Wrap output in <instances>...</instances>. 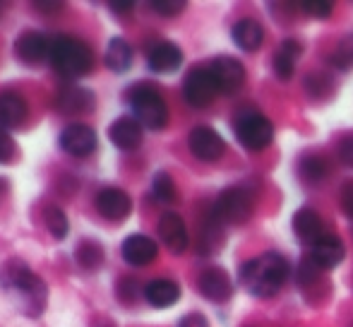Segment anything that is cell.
Wrapping results in <instances>:
<instances>
[{"label": "cell", "mask_w": 353, "mask_h": 327, "mask_svg": "<svg viewBox=\"0 0 353 327\" xmlns=\"http://www.w3.org/2000/svg\"><path fill=\"white\" fill-rule=\"evenodd\" d=\"M288 272H291V267H288L286 257L279 252H265V255L248 260L241 267V284L250 296L270 299L288 279Z\"/></svg>", "instance_id": "obj_1"}, {"label": "cell", "mask_w": 353, "mask_h": 327, "mask_svg": "<svg viewBox=\"0 0 353 327\" xmlns=\"http://www.w3.org/2000/svg\"><path fill=\"white\" fill-rule=\"evenodd\" d=\"M0 286L5 291L22 296V304H27L29 315H39L46 301V286H43L41 277L34 275L22 260H10L0 272Z\"/></svg>", "instance_id": "obj_2"}, {"label": "cell", "mask_w": 353, "mask_h": 327, "mask_svg": "<svg viewBox=\"0 0 353 327\" xmlns=\"http://www.w3.org/2000/svg\"><path fill=\"white\" fill-rule=\"evenodd\" d=\"M51 63L63 77L77 80L94 66V56L84 41L74 37H58L51 43Z\"/></svg>", "instance_id": "obj_3"}, {"label": "cell", "mask_w": 353, "mask_h": 327, "mask_svg": "<svg viewBox=\"0 0 353 327\" xmlns=\"http://www.w3.org/2000/svg\"><path fill=\"white\" fill-rule=\"evenodd\" d=\"M130 106L135 121L149 130H161L168 123V106L163 97L152 87H135L130 94Z\"/></svg>", "instance_id": "obj_4"}, {"label": "cell", "mask_w": 353, "mask_h": 327, "mask_svg": "<svg viewBox=\"0 0 353 327\" xmlns=\"http://www.w3.org/2000/svg\"><path fill=\"white\" fill-rule=\"evenodd\" d=\"M233 130H236L238 142L250 152H260V150H265V147H270L272 137H274V126H272V121L255 111L241 113V116L236 118Z\"/></svg>", "instance_id": "obj_5"}, {"label": "cell", "mask_w": 353, "mask_h": 327, "mask_svg": "<svg viewBox=\"0 0 353 327\" xmlns=\"http://www.w3.org/2000/svg\"><path fill=\"white\" fill-rule=\"evenodd\" d=\"M252 192L248 188H228L214 202V219L223 224H243L252 215Z\"/></svg>", "instance_id": "obj_6"}, {"label": "cell", "mask_w": 353, "mask_h": 327, "mask_svg": "<svg viewBox=\"0 0 353 327\" xmlns=\"http://www.w3.org/2000/svg\"><path fill=\"white\" fill-rule=\"evenodd\" d=\"M216 94H219L216 80H214V75L210 70H205V68L192 70L190 75L185 77V82H183V97L195 108L210 106L214 99H216Z\"/></svg>", "instance_id": "obj_7"}, {"label": "cell", "mask_w": 353, "mask_h": 327, "mask_svg": "<svg viewBox=\"0 0 353 327\" xmlns=\"http://www.w3.org/2000/svg\"><path fill=\"white\" fill-rule=\"evenodd\" d=\"M188 145H190L192 155H195L197 159H202V161L221 159L223 150H226V145H223V137L210 126L192 128L190 137H188Z\"/></svg>", "instance_id": "obj_8"}, {"label": "cell", "mask_w": 353, "mask_h": 327, "mask_svg": "<svg viewBox=\"0 0 353 327\" xmlns=\"http://www.w3.org/2000/svg\"><path fill=\"white\" fill-rule=\"evenodd\" d=\"M210 72L214 75V80H216L219 92H223V94L238 92V89L243 87V82H245L243 63L231 56H219L210 66Z\"/></svg>", "instance_id": "obj_9"}, {"label": "cell", "mask_w": 353, "mask_h": 327, "mask_svg": "<svg viewBox=\"0 0 353 327\" xmlns=\"http://www.w3.org/2000/svg\"><path fill=\"white\" fill-rule=\"evenodd\" d=\"M61 147L72 157H89L97 150V132L84 123H72L58 137Z\"/></svg>", "instance_id": "obj_10"}, {"label": "cell", "mask_w": 353, "mask_h": 327, "mask_svg": "<svg viewBox=\"0 0 353 327\" xmlns=\"http://www.w3.org/2000/svg\"><path fill=\"white\" fill-rule=\"evenodd\" d=\"M346 250H344V244L336 234H325L315 246H312V252H310V265L315 270H334V267L341 265L344 260Z\"/></svg>", "instance_id": "obj_11"}, {"label": "cell", "mask_w": 353, "mask_h": 327, "mask_svg": "<svg viewBox=\"0 0 353 327\" xmlns=\"http://www.w3.org/2000/svg\"><path fill=\"white\" fill-rule=\"evenodd\" d=\"M97 210L103 219L123 221L132 212V200L121 188H103L97 195Z\"/></svg>", "instance_id": "obj_12"}, {"label": "cell", "mask_w": 353, "mask_h": 327, "mask_svg": "<svg viewBox=\"0 0 353 327\" xmlns=\"http://www.w3.org/2000/svg\"><path fill=\"white\" fill-rule=\"evenodd\" d=\"M159 239L161 244L173 252V255H181L188 248V229L185 221L176 215V212H166V215L159 219Z\"/></svg>", "instance_id": "obj_13"}, {"label": "cell", "mask_w": 353, "mask_h": 327, "mask_svg": "<svg viewBox=\"0 0 353 327\" xmlns=\"http://www.w3.org/2000/svg\"><path fill=\"white\" fill-rule=\"evenodd\" d=\"M111 142L123 152H132L142 145V126L135 121V116H121L108 128Z\"/></svg>", "instance_id": "obj_14"}, {"label": "cell", "mask_w": 353, "mask_h": 327, "mask_svg": "<svg viewBox=\"0 0 353 327\" xmlns=\"http://www.w3.org/2000/svg\"><path fill=\"white\" fill-rule=\"evenodd\" d=\"M14 53H17V58L22 63L34 66V63H39L46 56H51V43H48V39L43 37V34L32 32V29H29V32L19 34V39L14 41Z\"/></svg>", "instance_id": "obj_15"}, {"label": "cell", "mask_w": 353, "mask_h": 327, "mask_svg": "<svg viewBox=\"0 0 353 327\" xmlns=\"http://www.w3.org/2000/svg\"><path fill=\"white\" fill-rule=\"evenodd\" d=\"M200 291L210 301H228L233 294V281L226 270L210 267L200 275Z\"/></svg>", "instance_id": "obj_16"}, {"label": "cell", "mask_w": 353, "mask_h": 327, "mask_svg": "<svg viewBox=\"0 0 353 327\" xmlns=\"http://www.w3.org/2000/svg\"><path fill=\"white\" fill-rule=\"evenodd\" d=\"M291 224H293V231H296L298 239H301L303 244H310V246H315L317 241L327 234L322 217L317 215L315 210H310V207H303V210H298L296 215H293Z\"/></svg>", "instance_id": "obj_17"}, {"label": "cell", "mask_w": 353, "mask_h": 327, "mask_svg": "<svg viewBox=\"0 0 353 327\" xmlns=\"http://www.w3.org/2000/svg\"><path fill=\"white\" fill-rule=\"evenodd\" d=\"M147 63L154 72H173L181 68L183 63V51L173 41H159L149 48Z\"/></svg>", "instance_id": "obj_18"}, {"label": "cell", "mask_w": 353, "mask_h": 327, "mask_svg": "<svg viewBox=\"0 0 353 327\" xmlns=\"http://www.w3.org/2000/svg\"><path fill=\"white\" fill-rule=\"evenodd\" d=\"M121 252H123V260L130 262V265L140 267V265H149V262L157 257L159 248H157V244H154L152 239H149V236L132 234V236H128V239L123 241Z\"/></svg>", "instance_id": "obj_19"}, {"label": "cell", "mask_w": 353, "mask_h": 327, "mask_svg": "<svg viewBox=\"0 0 353 327\" xmlns=\"http://www.w3.org/2000/svg\"><path fill=\"white\" fill-rule=\"evenodd\" d=\"M27 121V101L17 92L0 94V128H19Z\"/></svg>", "instance_id": "obj_20"}, {"label": "cell", "mask_w": 353, "mask_h": 327, "mask_svg": "<svg viewBox=\"0 0 353 327\" xmlns=\"http://www.w3.org/2000/svg\"><path fill=\"white\" fill-rule=\"evenodd\" d=\"M144 296H147L149 306H154V308H171L181 299V286L171 279H154L147 284Z\"/></svg>", "instance_id": "obj_21"}, {"label": "cell", "mask_w": 353, "mask_h": 327, "mask_svg": "<svg viewBox=\"0 0 353 327\" xmlns=\"http://www.w3.org/2000/svg\"><path fill=\"white\" fill-rule=\"evenodd\" d=\"M233 43H236L241 51H257L265 41V29H262L260 22L255 19H241V22L233 27Z\"/></svg>", "instance_id": "obj_22"}, {"label": "cell", "mask_w": 353, "mask_h": 327, "mask_svg": "<svg viewBox=\"0 0 353 327\" xmlns=\"http://www.w3.org/2000/svg\"><path fill=\"white\" fill-rule=\"evenodd\" d=\"M298 58H301V43H298L296 39H286L279 46V51H276L274 63H272V66H274V75L279 77L281 82L293 77Z\"/></svg>", "instance_id": "obj_23"}, {"label": "cell", "mask_w": 353, "mask_h": 327, "mask_svg": "<svg viewBox=\"0 0 353 327\" xmlns=\"http://www.w3.org/2000/svg\"><path fill=\"white\" fill-rule=\"evenodd\" d=\"M94 106V94L84 87H68L58 94V108L63 113H82Z\"/></svg>", "instance_id": "obj_24"}, {"label": "cell", "mask_w": 353, "mask_h": 327, "mask_svg": "<svg viewBox=\"0 0 353 327\" xmlns=\"http://www.w3.org/2000/svg\"><path fill=\"white\" fill-rule=\"evenodd\" d=\"M132 63V46L125 41V39L116 37L108 41V48H106V66L108 70L113 72H125Z\"/></svg>", "instance_id": "obj_25"}, {"label": "cell", "mask_w": 353, "mask_h": 327, "mask_svg": "<svg viewBox=\"0 0 353 327\" xmlns=\"http://www.w3.org/2000/svg\"><path fill=\"white\" fill-rule=\"evenodd\" d=\"M77 262L84 270H99L103 262V248L97 241H82L77 248Z\"/></svg>", "instance_id": "obj_26"}, {"label": "cell", "mask_w": 353, "mask_h": 327, "mask_svg": "<svg viewBox=\"0 0 353 327\" xmlns=\"http://www.w3.org/2000/svg\"><path fill=\"white\" fill-rule=\"evenodd\" d=\"M330 63L336 70H349V68H353V34L344 37L336 43V48L330 56Z\"/></svg>", "instance_id": "obj_27"}, {"label": "cell", "mask_w": 353, "mask_h": 327, "mask_svg": "<svg viewBox=\"0 0 353 327\" xmlns=\"http://www.w3.org/2000/svg\"><path fill=\"white\" fill-rule=\"evenodd\" d=\"M43 221H46V229H48V234L53 236V239H65L68 236V217L63 215V210H58V207H48L46 210V215H43Z\"/></svg>", "instance_id": "obj_28"}, {"label": "cell", "mask_w": 353, "mask_h": 327, "mask_svg": "<svg viewBox=\"0 0 353 327\" xmlns=\"http://www.w3.org/2000/svg\"><path fill=\"white\" fill-rule=\"evenodd\" d=\"M152 190L157 195V200L161 202H173L176 200V186H173V178L166 171H159L152 181Z\"/></svg>", "instance_id": "obj_29"}, {"label": "cell", "mask_w": 353, "mask_h": 327, "mask_svg": "<svg viewBox=\"0 0 353 327\" xmlns=\"http://www.w3.org/2000/svg\"><path fill=\"white\" fill-rule=\"evenodd\" d=\"M325 173H327V166L322 157H305V159L301 161V176L305 178V181L315 183V181H320Z\"/></svg>", "instance_id": "obj_30"}, {"label": "cell", "mask_w": 353, "mask_h": 327, "mask_svg": "<svg viewBox=\"0 0 353 327\" xmlns=\"http://www.w3.org/2000/svg\"><path fill=\"white\" fill-rule=\"evenodd\" d=\"M303 10H305L310 17H317V19H325L332 14L334 5L330 0H303Z\"/></svg>", "instance_id": "obj_31"}, {"label": "cell", "mask_w": 353, "mask_h": 327, "mask_svg": "<svg viewBox=\"0 0 353 327\" xmlns=\"http://www.w3.org/2000/svg\"><path fill=\"white\" fill-rule=\"evenodd\" d=\"M149 5H152V10H157L159 14H163V17H173V14L185 10L183 0H154V3H149Z\"/></svg>", "instance_id": "obj_32"}, {"label": "cell", "mask_w": 353, "mask_h": 327, "mask_svg": "<svg viewBox=\"0 0 353 327\" xmlns=\"http://www.w3.org/2000/svg\"><path fill=\"white\" fill-rule=\"evenodd\" d=\"M14 159V142L5 128H0V164H8Z\"/></svg>", "instance_id": "obj_33"}, {"label": "cell", "mask_w": 353, "mask_h": 327, "mask_svg": "<svg viewBox=\"0 0 353 327\" xmlns=\"http://www.w3.org/2000/svg\"><path fill=\"white\" fill-rule=\"evenodd\" d=\"M336 155H339V161L344 166L353 168V132H349L346 137H341L339 147H336Z\"/></svg>", "instance_id": "obj_34"}, {"label": "cell", "mask_w": 353, "mask_h": 327, "mask_svg": "<svg viewBox=\"0 0 353 327\" xmlns=\"http://www.w3.org/2000/svg\"><path fill=\"white\" fill-rule=\"evenodd\" d=\"M341 207H344L346 217L353 219V181H346L341 188Z\"/></svg>", "instance_id": "obj_35"}, {"label": "cell", "mask_w": 353, "mask_h": 327, "mask_svg": "<svg viewBox=\"0 0 353 327\" xmlns=\"http://www.w3.org/2000/svg\"><path fill=\"white\" fill-rule=\"evenodd\" d=\"M181 327H210V323L205 320V315L200 313H190L181 320Z\"/></svg>", "instance_id": "obj_36"}, {"label": "cell", "mask_w": 353, "mask_h": 327, "mask_svg": "<svg viewBox=\"0 0 353 327\" xmlns=\"http://www.w3.org/2000/svg\"><path fill=\"white\" fill-rule=\"evenodd\" d=\"M108 8H111L113 12H118V14H125V12H132V8H135V5H132L130 0H113V3H108Z\"/></svg>", "instance_id": "obj_37"}, {"label": "cell", "mask_w": 353, "mask_h": 327, "mask_svg": "<svg viewBox=\"0 0 353 327\" xmlns=\"http://www.w3.org/2000/svg\"><path fill=\"white\" fill-rule=\"evenodd\" d=\"M37 10H61L63 3H34Z\"/></svg>", "instance_id": "obj_38"}, {"label": "cell", "mask_w": 353, "mask_h": 327, "mask_svg": "<svg viewBox=\"0 0 353 327\" xmlns=\"http://www.w3.org/2000/svg\"><path fill=\"white\" fill-rule=\"evenodd\" d=\"M351 231H353V219H351Z\"/></svg>", "instance_id": "obj_39"}]
</instances>
